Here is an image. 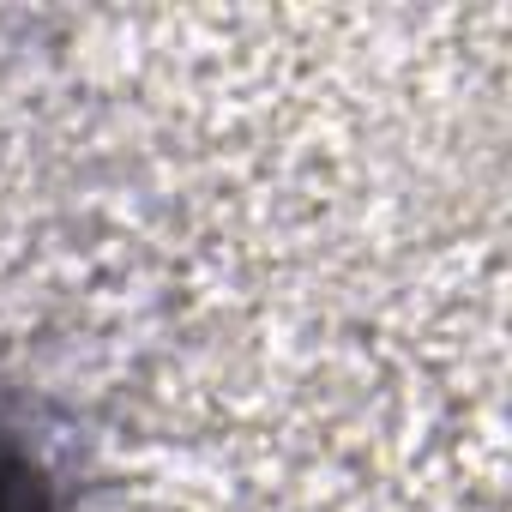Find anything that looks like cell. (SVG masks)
Listing matches in <instances>:
<instances>
[{
    "label": "cell",
    "mask_w": 512,
    "mask_h": 512,
    "mask_svg": "<svg viewBox=\"0 0 512 512\" xmlns=\"http://www.w3.org/2000/svg\"><path fill=\"white\" fill-rule=\"evenodd\" d=\"M0 512H61L49 470L37 464V452L0 428Z\"/></svg>",
    "instance_id": "6da1fadb"
}]
</instances>
